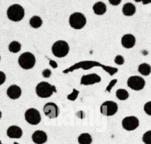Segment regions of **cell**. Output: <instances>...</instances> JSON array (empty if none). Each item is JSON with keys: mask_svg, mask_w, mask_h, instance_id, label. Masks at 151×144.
Wrapping results in <instances>:
<instances>
[{"mask_svg": "<svg viewBox=\"0 0 151 144\" xmlns=\"http://www.w3.org/2000/svg\"><path fill=\"white\" fill-rule=\"evenodd\" d=\"M56 91H57L54 85H50L49 82L45 81L38 83L36 86V95L40 98H48Z\"/></svg>", "mask_w": 151, "mask_h": 144, "instance_id": "obj_1", "label": "cell"}, {"mask_svg": "<svg viewBox=\"0 0 151 144\" xmlns=\"http://www.w3.org/2000/svg\"><path fill=\"white\" fill-rule=\"evenodd\" d=\"M7 17L11 21L20 22L24 17V9L19 4L11 5L7 10Z\"/></svg>", "mask_w": 151, "mask_h": 144, "instance_id": "obj_2", "label": "cell"}, {"mask_svg": "<svg viewBox=\"0 0 151 144\" xmlns=\"http://www.w3.org/2000/svg\"><path fill=\"white\" fill-rule=\"evenodd\" d=\"M51 51L53 54L57 58H62L68 54L70 46L65 40H58L52 46Z\"/></svg>", "mask_w": 151, "mask_h": 144, "instance_id": "obj_3", "label": "cell"}, {"mask_svg": "<svg viewBox=\"0 0 151 144\" xmlns=\"http://www.w3.org/2000/svg\"><path fill=\"white\" fill-rule=\"evenodd\" d=\"M18 63L22 69L30 70L33 68L36 64V57L30 52H24L19 57Z\"/></svg>", "mask_w": 151, "mask_h": 144, "instance_id": "obj_4", "label": "cell"}, {"mask_svg": "<svg viewBox=\"0 0 151 144\" xmlns=\"http://www.w3.org/2000/svg\"><path fill=\"white\" fill-rule=\"evenodd\" d=\"M87 19L83 14L80 12H75L69 17V24L72 28L80 30L85 26Z\"/></svg>", "mask_w": 151, "mask_h": 144, "instance_id": "obj_5", "label": "cell"}, {"mask_svg": "<svg viewBox=\"0 0 151 144\" xmlns=\"http://www.w3.org/2000/svg\"><path fill=\"white\" fill-rule=\"evenodd\" d=\"M119 109V106L116 102L107 100L104 102L100 107V112L106 117L115 115Z\"/></svg>", "mask_w": 151, "mask_h": 144, "instance_id": "obj_6", "label": "cell"}, {"mask_svg": "<svg viewBox=\"0 0 151 144\" xmlns=\"http://www.w3.org/2000/svg\"><path fill=\"white\" fill-rule=\"evenodd\" d=\"M24 119L27 123L33 125V126H36L41 122V114L36 109L30 108V109L26 110V111L24 112Z\"/></svg>", "mask_w": 151, "mask_h": 144, "instance_id": "obj_7", "label": "cell"}, {"mask_svg": "<svg viewBox=\"0 0 151 144\" xmlns=\"http://www.w3.org/2000/svg\"><path fill=\"white\" fill-rule=\"evenodd\" d=\"M145 79L142 77L139 76H131L127 79V86L132 90L134 91H141L145 87Z\"/></svg>", "mask_w": 151, "mask_h": 144, "instance_id": "obj_8", "label": "cell"}, {"mask_svg": "<svg viewBox=\"0 0 151 144\" xmlns=\"http://www.w3.org/2000/svg\"><path fill=\"white\" fill-rule=\"evenodd\" d=\"M122 126L126 131H134L139 126V120L135 116H127L122 120Z\"/></svg>", "mask_w": 151, "mask_h": 144, "instance_id": "obj_9", "label": "cell"}, {"mask_svg": "<svg viewBox=\"0 0 151 144\" xmlns=\"http://www.w3.org/2000/svg\"><path fill=\"white\" fill-rule=\"evenodd\" d=\"M43 111L45 116H47L50 119L56 118L59 115V108L57 105L54 103H46L43 108Z\"/></svg>", "mask_w": 151, "mask_h": 144, "instance_id": "obj_10", "label": "cell"}, {"mask_svg": "<svg viewBox=\"0 0 151 144\" xmlns=\"http://www.w3.org/2000/svg\"><path fill=\"white\" fill-rule=\"evenodd\" d=\"M101 79L99 75L96 74H89L83 75L81 78V84L84 85H91L93 84L99 83L101 82Z\"/></svg>", "mask_w": 151, "mask_h": 144, "instance_id": "obj_11", "label": "cell"}, {"mask_svg": "<svg viewBox=\"0 0 151 144\" xmlns=\"http://www.w3.org/2000/svg\"><path fill=\"white\" fill-rule=\"evenodd\" d=\"M31 138L35 144H44L47 141V135L42 130H36L32 134Z\"/></svg>", "mask_w": 151, "mask_h": 144, "instance_id": "obj_12", "label": "cell"}, {"mask_svg": "<svg viewBox=\"0 0 151 144\" xmlns=\"http://www.w3.org/2000/svg\"><path fill=\"white\" fill-rule=\"evenodd\" d=\"M136 37L134 35L131 34V33H126V34L123 35L121 40L122 46L127 49H130L134 47L136 45Z\"/></svg>", "mask_w": 151, "mask_h": 144, "instance_id": "obj_13", "label": "cell"}, {"mask_svg": "<svg viewBox=\"0 0 151 144\" xmlns=\"http://www.w3.org/2000/svg\"><path fill=\"white\" fill-rule=\"evenodd\" d=\"M22 129L18 126H11L7 130V135L11 139H19L22 137Z\"/></svg>", "mask_w": 151, "mask_h": 144, "instance_id": "obj_14", "label": "cell"}, {"mask_svg": "<svg viewBox=\"0 0 151 144\" xmlns=\"http://www.w3.org/2000/svg\"><path fill=\"white\" fill-rule=\"evenodd\" d=\"M7 95L11 100H17L22 95V89L19 85H12L7 89Z\"/></svg>", "mask_w": 151, "mask_h": 144, "instance_id": "obj_15", "label": "cell"}, {"mask_svg": "<svg viewBox=\"0 0 151 144\" xmlns=\"http://www.w3.org/2000/svg\"><path fill=\"white\" fill-rule=\"evenodd\" d=\"M93 12L96 15L101 16L104 15L107 11V6L104 2H97L93 6Z\"/></svg>", "mask_w": 151, "mask_h": 144, "instance_id": "obj_16", "label": "cell"}, {"mask_svg": "<svg viewBox=\"0 0 151 144\" xmlns=\"http://www.w3.org/2000/svg\"><path fill=\"white\" fill-rule=\"evenodd\" d=\"M136 6L133 3L127 2L123 5L122 8V13L126 17H131L136 14Z\"/></svg>", "mask_w": 151, "mask_h": 144, "instance_id": "obj_17", "label": "cell"}, {"mask_svg": "<svg viewBox=\"0 0 151 144\" xmlns=\"http://www.w3.org/2000/svg\"><path fill=\"white\" fill-rule=\"evenodd\" d=\"M138 71L142 76H149L151 74V65L146 62L140 64L138 67Z\"/></svg>", "mask_w": 151, "mask_h": 144, "instance_id": "obj_18", "label": "cell"}, {"mask_svg": "<svg viewBox=\"0 0 151 144\" xmlns=\"http://www.w3.org/2000/svg\"><path fill=\"white\" fill-rule=\"evenodd\" d=\"M92 142V136L89 133H82L78 137L79 144H91Z\"/></svg>", "mask_w": 151, "mask_h": 144, "instance_id": "obj_19", "label": "cell"}, {"mask_svg": "<svg viewBox=\"0 0 151 144\" xmlns=\"http://www.w3.org/2000/svg\"><path fill=\"white\" fill-rule=\"evenodd\" d=\"M29 23H30V25L33 28L37 29L40 28L42 25V20L40 17L39 16H33L30 18V21H29Z\"/></svg>", "mask_w": 151, "mask_h": 144, "instance_id": "obj_20", "label": "cell"}, {"mask_svg": "<svg viewBox=\"0 0 151 144\" xmlns=\"http://www.w3.org/2000/svg\"><path fill=\"white\" fill-rule=\"evenodd\" d=\"M22 45L18 41H12L8 46V50L11 53H18L21 51Z\"/></svg>", "mask_w": 151, "mask_h": 144, "instance_id": "obj_21", "label": "cell"}, {"mask_svg": "<svg viewBox=\"0 0 151 144\" xmlns=\"http://www.w3.org/2000/svg\"><path fill=\"white\" fill-rule=\"evenodd\" d=\"M116 96L119 100H126L129 98V93L126 89L119 88L116 92Z\"/></svg>", "mask_w": 151, "mask_h": 144, "instance_id": "obj_22", "label": "cell"}, {"mask_svg": "<svg viewBox=\"0 0 151 144\" xmlns=\"http://www.w3.org/2000/svg\"><path fill=\"white\" fill-rule=\"evenodd\" d=\"M142 141L145 144H151V130L147 131L142 136Z\"/></svg>", "mask_w": 151, "mask_h": 144, "instance_id": "obj_23", "label": "cell"}, {"mask_svg": "<svg viewBox=\"0 0 151 144\" xmlns=\"http://www.w3.org/2000/svg\"><path fill=\"white\" fill-rule=\"evenodd\" d=\"M79 94V91H78V90L76 89V88H74V89L73 90L72 93L68 95V99L69 100H70V101H74V100H76V99H77Z\"/></svg>", "mask_w": 151, "mask_h": 144, "instance_id": "obj_24", "label": "cell"}, {"mask_svg": "<svg viewBox=\"0 0 151 144\" xmlns=\"http://www.w3.org/2000/svg\"><path fill=\"white\" fill-rule=\"evenodd\" d=\"M144 111L147 115L151 116V100L145 103L144 106Z\"/></svg>", "mask_w": 151, "mask_h": 144, "instance_id": "obj_25", "label": "cell"}, {"mask_svg": "<svg viewBox=\"0 0 151 144\" xmlns=\"http://www.w3.org/2000/svg\"><path fill=\"white\" fill-rule=\"evenodd\" d=\"M114 62L117 65H122L124 63V58L122 55H117L114 59Z\"/></svg>", "mask_w": 151, "mask_h": 144, "instance_id": "obj_26", "label": "cell"}, {"mask_svg": "<svg viewBox=\"0 0 151 144\" xmlns=\"http://www.w3.org/2000/svg\"><path fill=\"white\" fill-rule=\"evenodd\" d=\"M52 75V72L50 71V69L49 68H46L44 71H42V76L44 77L45 78H49Z\"/></svg>", "mask_w": 151, "mask_h": 144, "instance_id": "obj_27", "label": "cell"}, {"mask_svg": "<svg viewBox=\"0 0 151 144\" xmlns=\"http://www.w3.org/2000/svg\"><path fill=\"white\" fill-rule=\"evenodd\" d=\"M5 80H6V75L4 73L3 71H0V85L4 84Z\"/></svg>", "mask_w": 151, "mask_h": 144, "instance_id": "obj_28", "label": "cell"}, {"mask_svg": "<svg viewBox=\"0 0 151 144\" xmlns=\"http://www.w3.org/2000/svg\"><path fill=\"white\" fill-rule=\"evenodd\" d=\"M109 3L113 6H117L122 2V0H108Z\"/></svg>", "mask_w": 151, "mask_h": 144, "instance_id": "obj_29", "label": "cell"}, {"mask_svg": "<svg viewBox=\"0 0 151 144\" xmlns=\"http://www.w3.org/2000/svg\"><path fill=\"white\" fill-rule=\"evenodd\" d=\"M116 82H117V80H112L111 82H110V84H109V85H108V86H107V91H110V89H111V88H113V85H115Z\"/></svg>", "mask_w": 151, "mask_h": 144, "instance_id": "obj_30", "label": "cell"}, {"mask_svg": "<svg viewBox=\"0 0 151 144\" xmlns=\"http://www.w3.org/2000/svg\"><path fill=\"white\" fill-rule=\"evenodd\" d=\"M50 66H52V68H56L58 67L57 63H56L55 61L51 60V59H50Z\"/></svg>", "mask_w": 151, "mask_h": 144, "instance_id": "obj_31", "label": "cell"}, {"mask_svg": "<svg viewBox=\"0 0 151 144\" xmlns=\"http://www.w3.org/2000/svg\"><path fill=\"white\" fill-rule=\"evenodd\" d=\"M142 3H143V5H147V4L151 3V0H143Z\"/></svg>", "mask_w": 151, "mask_h": 144, "instance_id": "obj_32", "label": "cell"}, {"mask_svg": "<svg viewBox=\"0 0 151 144\" xmlns=\"http://www.w3.org/2000/svg\"><path fill=\"white\" fill-rule=\"evenodd\" d=\"M134 1L136 2H142L143 0H134Z\"/></svg>", "mask_w": 151, "mask_h": 144, "instance_id": "obj_33", "label": "cell"}, {"mask_svg": "<svg viewBox=\"0 0 151 144\" xmlns=\"http://www.w3.org/2000/svg\"><path fill=\"white\" fill-rule=\"evenodd\" d=\"M2 112H1V111H0V119L2 118Z\"/></svg>", "mask_w": 151, "mask_h": 144, "instance_id": "obj_34", "label": "cell"}, {"mask_svg": "<svg viewBox=\"0 0 151 144\" xmlns=\"http://www.w3.org/2000/svg\"><path fill=\"white\" fill-rule=\"evenodd\" d=\"M0 144H2V141L0 140Z\"/></svg>", "mask_w": 151, "mask_h": 144, "instance_id": "obj_35", "label": "cell"}, {"mask_svg": "<svg viewBox=\"0 0 151 144\" xmlns=\"http://www.w3.org/2000/svg\"><path fill=\"white\" fill-rule=\"evenodd\" d=\"M0 60H1V56H0Z\"/></svg>", "mask_w": 151, "mask_h": 144, "instance_id": "obj_36", "label": "cell"}]
</instances>
